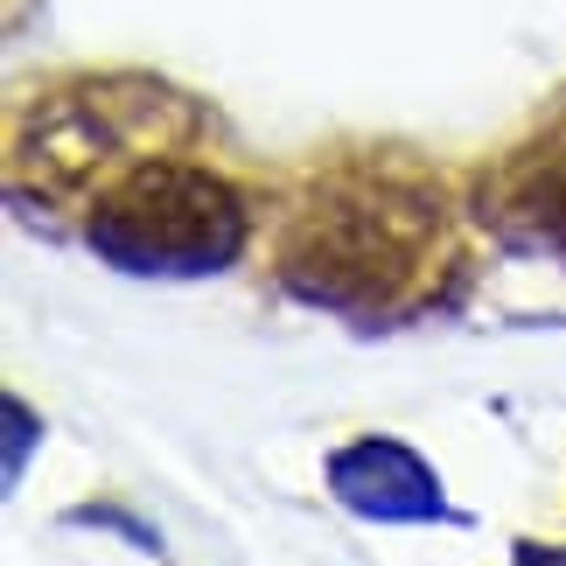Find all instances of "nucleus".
I'll return each mask as SVG.
<instances>
[{"label":"nucleus","mask_w":566,"mask_h":566,"mask_svg":"<svg viewBox=\"0 0 566 566\" xmlns=\"http://www.w3.org/2000/svg\"><path fill=\"white\" fill-rule=\"evenodd\" d=\"M475 217H483L504 245L566 266V105L546 113L483 182H475Z\"/></svg>","instance_id":"7ed1b4c3"},{"label":"nucleus","mask_w":566,"mask_h":566,"mask_svg":"<svg viewBox=\"0 0 566 566\" xmlns=\"http://www.w3.org/2000/svg\"><path fill=\"white\" fill-rule=\"evenodd\" d=\"M511 566H566V546H517Z\"/></svg>","instance_id":"39448f33"},{"label":"nucleus","mask_w":566,"mask_h":566,"mask_svg":"<svg viewBox=\"0 0 566 566\" xmlns=\"http://www.w3.org/2000/svg\"><path fill=\"white\" fill-rule=\"evenodd\" d=\"M8 189L21 217L147 280L224 273L259 224V196L203 147V113L147 77H77L35 98Z\"/></svg>","instance_id":"f257e3e1"},{"label":"nucleus","mask_w":566,"mask_h":566,"mask_svg":"<svg viewBox=\"0 0 566 566\" xmlns=\"http://www.w3.org/2000/svg\"><path fill=\"white\" fill-rule=\"evenodd\" d=\"M329 490L343 511L371 517V525H433L448 517L441 483L412 448L399 441H350L329 454Z\"/></svg>","instance_id":"20e7f679"},{"label":"nucleus","mask_w":566,"mask_h":566,"mask_svg":"<svg viewBox=\"0 0 566 566\" xmlns=\"http://www.w3.org/2000/svg\"><path fill=\"white\" fill-rule=\"evenodd\" d=\"M273 273L343 322H412L462 294V210L412 155H343L315 168L273 224Z\"/></svg>","instance_id":"f03ea898"}]
</instances>
